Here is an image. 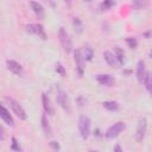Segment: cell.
I'll return each mask as SVG.
<instances>
[{
  "mask_svg": "<svg viewBox=\"0 0 152 152\" xmlns=\"http://www.w3.org/2000/svg\"><path fill=\"white\" fill-rule=\"evenodd\" d=\"M78 131L83 140H87L91 132V121L87 115H81L78 120Z\"/></svg>",
  "mask_w": 152,
  "mask_h": 152,
  "instance_id": "obj_1",
  "label": "cell"
},
{
  "mask_svg": "<svg viewBox=\"0 0 152 152\" xmlns=\"http://www.w3.org/2000/svg\"><path fill=\"white\" fill-rule=\"evenodd\" d=\"M58 38H59V43H61L63 50L66 53H70L72 51V42H71V38H70L68 31L64 27H59V30H58Z\"/></svg>",
  "mask_w": 152,
  "mask_h": 152,
  "instance_id": "obj_2",
  "label": "cell"
},
{
  "mask_svg": "<svg viewBox=\"0 0 152 152\" xmlns=\"http://www.w3.org/2000/svg\"><path fill=\"white\" fill-rule=\"evenodd\" d=\"M5 101L7 102V104H8L10 108L12 109V112H13L20 120H26V119H27V114H26L25 109L21 107V104H20L18 101H15V100H13L12 97H8V96L5 97Z\"/></svg>",
  "mask_w": 152,
  "mask_h": 152,
  "instance_id": "obj_3",
  "label": "cell"
},
{
  "mask_svg": "<svg viewBox=\"0 0 152 152\" xmlns=\"http://www.w3.org/2000/svg\"><path fill=\"white\" fill-rule=\"evenodd\" d=\"M56 100H57V103L66 112V113H70V101H69V97H68V94L62 89V88H57V93H56Z\"/></svg>",
  "mask_w": 152,
  "mask_h": 152,
  "instance_id": "obj_4",
  "label": "cell"
},
{
  "mask_svg": "<svg viewBox=\"0 0 152 152\" xmlns=\"http://www.w3.org/2000/svg\"><path fill=\"white\" fill-rule=\"evenodd\" d=\"M25 30L26 32H28L30 34H33V36H37L38 38L43 39V40H46L48 37H46V33H45V30L44 27L40 25V24H28L25 26Z\"/></svg>",
  "mask_w": 152,
  "mask_h": 152,
  "instance_id": "obj_5",
  "label": "cell"
},
{
  "mask_svg": "<svg viewBox=\"0 0 152 152\" xmlns=\"http://www.w3.org/2000/svg\"><path fill=\"white\" fill-rule=\"evenodd\" d=\"M125 128H126L125 122H122V121H118V122H115L114 125H112V126L106 131L104 135H106L107 139H114V138H116V137H118Z\"/></svg>",
  "mask_w": 152,
  "mask_h": 152,
  "instance_id": "obj_6",
  "label": "cell"
},
{
  "mask_svg": "<svg viewBox=\"0 0 152 152\" xmlns=\"http://www.w3.org/2000/svg\"><path fill=\"white\" fill-rule=\"evenodd\" d=\"M146 128H147V120L146 118H140L137 125V131H135V140L138 142H141L145 138L146 134Z\"/></svg>",
  "mask_w": 152,
  "mask_h": 152,
  "instance_id": "obj_7",
  "label": "cell"
},
{
  "mask_svg": "<svg viewBox=\"0 0 152 152\" xmlns=\"http://www.w3.org/2000/svg\"><path fill=\"white\" fill-rule=\"evenodd\" d=\"M74 61H75V64H76V70L78 72L80 76H83V72H84V57H83V53L81 52V50H75L74 51Z\"/></svg>",
  "mask_w": 152,
  "mask_h": 152,
  "instance_id": "obj_8",
  "label": "cell"
},
{
  "mask_svg": "<svg viewBox=\"0 0 152 152\" xmlns=\"http://www.w3.org/2000/svg\"><path fill=\"white\" fill-rule=\"evenodd\" d=\"M42 103H43L44 112H45L48 115L53 116V115H55V108H53V106H52V103H51L50 97H49L45 93L42 94Z\"/></svg>",
  "mask_w": 152,
  "mask_h": 152,
  "instance_id": "obj_9",
  "label": "cell"
},
{
  "mask_svg": "<svg viewBox=\"0 0 152 152\" xmlns=\"http://www.w3.org/2000/svg\"><path fill=\"white\" fill-rule=\"evenodd\" d=\"M6 66L14 75H17V76H21L23 75V66L18 62H15L13 59H7L6 61Z\"/></svg>",
  "mask_w": 152,
  "mask_h": 152,
  "instance_id": "obj_10",
  "label": "cell"
},
{
  "mask_svg": "<svg viewBox=\"0 0 152 152\" xmlns=\"http://www.w3.org/2000/svg\"><path fill=\"white\" fill-rule=\"evenodd\" d=\"M96 81L101 86H104V87H112L115 83L114 77L110 76V75H108V74H100V75H97L96 76Z\"/></svg>",
  "mask_w": 152,
  "mask_h": 152,
  "instance_id": "obj_11",
  "label": "cell"
},
{
  "mask_svg": "<svg viewBox=\"0 0 152 152\" xmlns=\"http://www.w3.org/2000/svg\"><path fill=\"white\" fill-rule=\"evenodd\" d=\"M30 5H31V8H32L33 13L36 14V17H37L39 20H43V19H44V17H45L44 7H43L39 2H37V1H31V2H30Z\"/></svg>",
  "mask_w": 152,
  "mask_h": 152,
  "instance_id": "obj_12",
  "label": "cell"
},
{
  "mask_svg": "<svg viewBox=\"0 0 152 152\" xmlns=\"http://www.w3.org/2000/svg\"><path fill=\"white\" fill-rule=\"evenodd\" d=\"M145 76H146V71H145V62L144 61H138L137 63V80L139 83H144V80H145Z\"/></svg>",
  "mask_w": 152,
  "mask_h": 152,
  "instance_id": "obj_13",
  "label": "cell"
},
{
  "mask_svg": "<svg viewBox=\"0 0 152 152\" xmlns=\"http://www.w3.org/2000/svg\"><path fill=\"white\" fill-rule=\"evenodd\" d=\"M40 122H42V128H43V132H44L45 137H46V138H50V137L52 135V128H51L50 122H49V120H48L46 113H45V114H42Z\"/></svg>",
  "mask_w": 152,
  "mask_h": 152,
  "instance_id": "obj_14",
  "label": "cell"
},
{
  "mask_svg": "<svg viewBox=\"0 0 152 152\" xmlns=\"http://www.w3.org/2000/svg\"><path fill=\"white\" fill-rule=\"evenodd\" d=\"M1 119H2V121H4L7 126H10V127H14V120H13L12 115L10 114L8 109H7L4 104L1 106Z\"/></svg>",
  "mask_w": 152,
  "mask_h": 152,
  "instance_id": "obj_15",
  "label": "cell"
},
{
  "mask_svg": "<svg viewBox=\"0 0 152 152\" xmlns=\"http://www.w3.org/2000/svg\"><path fill=\"white\" fill-rule=\"evenodd\" d=\"M103 58L106 61V63L109 65V66H113V68H116L119 65V62L115 57V53H113L112 51H104L103 52Z\"/></svg>",
  "mask_w": 152,
  "mask_h": 152,
  "instance_id": "obj_16",
  "label": "cell"
},
{
  "mask_svg": "<svg viewBox=\"0 0 152 152\" xmlns=\"http://www.w3.org/2000/svg\"><path fill=\"white\" fill-rule=\"evenodd\" d=\"M114 53H115V57L119 62V65H124L125 64V52H124V50L119 46H115Z\"/></svg>",
  "mask_w": 152,
  "mask_h": 152,
  "instance_id": "obj_17",
  "label": "cell"
},
{
  "mask_svg": "<svg viewBox=\"0 0 152 152\" xmlns=\"http://www.w3.org/2000/svg\"><path fill=\"white\" fill-rule=\"evenodd\" d=\"M102 106L107 109V110H109V112H118L119 110V103L116 102V101H104L103 103H102Z\"/></svg>",
  "mask_w": 152,
  "mask_h": 152,
  "instance_id": "obj_18",
  "label": "cell"
},
{
  "mask_svg": "<svg viewBox=\"0 0 152 152\" xmlns=\"http://www.w3.org/2000/svg\"><path fill=\"white\" fill-rule=\"evenodd\" d=\"M144 84H145V88L148 91V94L152 96V72H146Z\"/></svg>",
  "mask_w": 152,
  "mask_h": 152,
  "instance_id": "obj_19",
  "label": "cell"
},
{
  "mask_svg": "<svg viewBox=\"0 0 152 152\" xmlns=\"http://www.w3.org/2000/svg\"><path fill=\"white\" fill-rule=\"evenodd\" d=\"M72 25H74V30L77 34H81L83 32V24L81 21L80 18H72Z\"/></svg>",
  "mask_w": 152,
  "mask_h": 152,
  "instance_id": "obj_20",
  "label": "cell"
},
{
  "mask_svg": "<svg viewBox=\"0 0 152 152\" xmlns=\"http://www.w3.org/2000/svg\"><path fill=\"white\" fill-rule=\"evenodd\" d=\"M93 55H94L93 49H91L89 45L84 46V50H83V57H84V59L88 61V62H90V61L93 59Z\"/></svg>",
  "mask_w": 152,
  "mask_h": 152,
  "instance_id": "obj_21",
  "label": "cell"
},
{
  "mask_svg": "<svg viewBox=\"0 0 152 152\" xmlns=\"http://www.w3.org/2000/svg\"><path fill=\"white\" fill-rule=\"evenodd\" d=\"M55 70H56V72L57 74H59L62 77H65V75H66V71H65V68L63 66V64L62 63H56V66H55Z\"/></svg>",
  "mask_w": 152,
  "mask_h": 152,
  "instance_id": "obj_22",
  "label": "cell"
},
{
  "mask_svg": "<svg viewBox=\"0 0 152 152\" xmlns=\"http://www.w3.org/2000/svg\"><path fill=\"white\" fill-rule=\"evenodd\" d=\"M126 43H127V45H128L131 49H135V48L138 46V42H137V39L133 38V37L126 38Z\"/></svg>",
  "mask_w": 152,
  "mask_h": 152,
  "instance_id": "obj_23",
  "label": "cell"
},
{
  "mask_svg": "<svg viewBox=\"0 0 152 152\" xmlns=\"http://www.w3.org/2000/svg\"><path fill=\"white\" fill-rule=\"evenodd\" d=\"M11 150H13V151H21V147H20V145H19V142L17 141V139L13 137L12 138V144H11Z\"/></svg>",
  "mask_w": 152,
  "mask_h": 152,
  "instance_id": "obj_24",
  "label": "cell"
},
{
  "mask_svg": "<svg viewBox=\"0 0 152 152\" xmlns=\"http://www.w3.org/2000/svg\"><path fill=\"white\" fill-rule=\"evenodd\" d=\"M114 4H115L114 0H104V1L101 4V8H102V10H108V8H110Z\"/></svg>",
  "mask_w": 152,
  "mask_h": 152,
  "instance_id": "obj_25",
  "label": "cell"
},
{
  "mask_svg": "<svg viewBox=\"0 0 152 152\" xmlns=\"http://www.w3.org/2000/svg\"><path fill=\"white\" fill-rule=\"evenodd\" d=\"M50 147L55 151H59L61 150V145L58 141H50Z\"/></svg>",
  "mask_w": 152,
  "mask_h": 152,
  "instance_id": "obj_26",
  "label": "cell"
},
{
  "mask_svg": "<svg viewBox=\"0 0 152 152\" xmlns=\"http://www.w3.org/2000/svg\"><path fill=\"white\" fill-rule=\"evenodd\" d=\"M142 2L144 0H132V5L134 8H140L142 6Z\"/></svg>",
  "mask_w": 152,
  "mask_h": 152,
  "instance_id": "obj_27",
  "label": "cell"
},
{
  "mask_svg": "<svg viewBox=\"0 0 152 152\" xmlns=\"http://www.w3.org/2000/svg\"><path fill=\"white\" fill-rule=\"evenodd\" d=\"M0 139H1V141L4 140V128L2 127H0Z\"/></svg>",
  "mask_w": 152,
  "mask_h": 152,
  "instance_id": "obj_28",
  "label": "cell"
},
{
  "mask_svg": "<svg viewBox=\"0 0 152 152\" xmlns=\"http://www.w3.org/2000/svg\"><path fill=\"white\" fill-rule=\"evenodd\" d=\"M114 151H119V152H121V151H122V148H121L119 145H116V146L114 147Z\"/></svg>",
  "mask_w": 152,
  "mask_h": 152,
  "instance_id": "obj_29",
  "label": "cell"
},
{
  "mask_svg": "<svg viewBox=\"0 0 152 152\" xmlns=\"http://www.w3.org/2000/svg\"><path fill=\"white\" fill-rule=\"evenodd\" d=\"M63 1H64L66 5H70V4H71V0H63Z\"/></svg>",
  "mask_w": 152,
  "mask_h": 152,
  "instance_id": "obj_30",
  "label": "cell"
},
{
  "mask_svg": "<svg viewBox=\"0 0 152 152\" xmlns=\"http://www.w3.org/2000/svg\"><path fill=\"white\" fill-rule=\"evenodd\" d=\"M150 57H151V58H152V50H151V51H150Z\"/></svg>",
  "mask_w": 152,
  "mask_h": 152,
  "instance_id": "obj_31",
  "label": "cell"
},
{
  "mask_svg": "<svg viewBox=\"0 0 152 152\" xmlns=\"http://www.w3.org/2000/svg\"><path fill=\"white\" fill-rule=\"evenodd\" d=\"M87 1H89V0H87Z\"/></svg>",
  "mask_w": 152,
  "mask_h": 152,
  "instance_id": "obj_32",
  "label": "cell"
}]
</instances>
